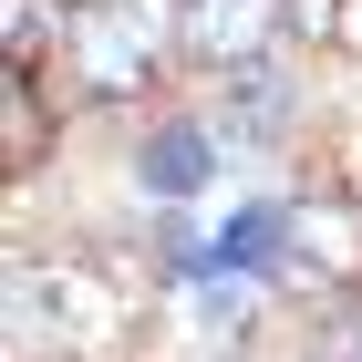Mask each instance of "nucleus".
Wrapping results in <instances>:
<instances>
[{"label": "nucleus", "instance_id": "obj_4", "mask_svg": "<svg viewBox=\"0 0 362 362\" xmlns=\"http://www.w3.org/2000/svg\"><path fill=\"white\" fill-rule=\"evenodd\" d=\"M290 21L279 0H176V52L197 73H238V62L269 52V31Z\"/></svg>", "mask_w": 362, "mask_h": 362}, {"label": "nucleus", "instance_id": "obj_2", "mask_svg": "<svg viewBox=\"0 0 362 362\" xmlns=\"http://www.w3.org/2000/svg\"><path fill=\"white\" fill-rule=\"evenodd\" d=\"M11 321L42 332L62 362H93L114 332H124V300L93 259H42V269H11Z\"/></svg>", "mask_w": 362, "mask_h": 362}, {"label": "nucleus", "instance_id": "obj_9", "mask_svg": "<svg viewBox=\"0 0 362 362\" xmlns=\"http://www.w3.org/2000/svg\"><path fill=\"white\" fill-rule=\"evenodd\" d=\"M279 11H290L300 42H341V0H279Z\"/></svg>", "mask_w": 362, "mask_h": 362}, {"label": "nucleus", "instance_id": "obj_1", "mask_svg": "<svg viewBox=\"0 0 362 362\" xmlns=\"http://www.w3.org/2000/svg\"><path fill=\"white\" fill-rule=\"evenodd\" d=\"M52 62L73 104H135L156 83V21L145 0H52Z\"/></svg>", "mask_w": 362, "mask_h": 362}, {"label": "nucleus", "instance_id": "obj_3", "mask_svg": "<svg viewBox=\"0 0 362 362\" xmlns=\"http://www.w3.org/2000/svg\"><path fill=\"white\" fill-rule=\"evenodd\" d=\"M279 290H310V300H321V290H352L362 279V207L352 197H300V207H290V249H279Z\"/></svg>", "mask_w": 362, "mask_h": 362}, {"label": "nucleus", "instance_id": "obj_8", "mask_svg": "<svg viewBox=\"0 0 362 362\" xmlns=\"http://www.w3.org/2000/svg\"><path fill=\"white\" fill-rule=\"evenodd\" d=\"M0 145H11V176H31L42 156H52V104H42V83H31V62L0 73Z\"/></svg>", "mask_w": 362, "mask_h": 362}, {"label": "nucleus", "instance_id": "obj_7", "mask_svg": "<svg viewBox=\"0 0 362 362\" xmlns=\"http://www.w3.org/2000/svg\"><path fill=\"white\" fill-rule=\"evenodd\" d=\"M290 249V207H238V218L207 238V279H269Z\"/></svg>", "mask_w": 362, "mask_h": 362}, {"label": "nucleus", "instance_id": "obj_5", "mask_svg": "<svg viewBox=\"0 0 362 362\" xmlns=\"http://www.w3.org/2000/svg\"><path fill=\"white\" fill-rule=\"evenodd\" d=\"M207 176H218V135H207V124H156V135L135 145V187L156 197V207H187Z\"/></svg>", "mask_w": 362, "mask_h": 362}, {"label": "nucleus", "instance_id": "obj_6", "mask_svg": "<svg viewBox=\"0 0 362 362\" xmlns=\"http://www.w3.org/2000/svg\"><path fill=\"white\" fill-rule=\"evenodd\" d=\"M218 124L238 145H269V135H290V73H279L269 52L259 62H238V73H228V104H218Z\"/></svg>", "mask_w": 362, "mask_h": 362}]
</instances>
